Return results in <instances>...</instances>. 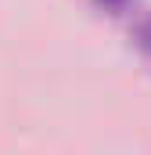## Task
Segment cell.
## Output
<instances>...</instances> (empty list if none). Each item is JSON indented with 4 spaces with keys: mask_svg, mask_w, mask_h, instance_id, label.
Segmentation results:
<instances>
[{
    "mask_svg": "<svg viewBox=\"0 0 151 155\" xmlns=\"http://www.w3.org/2000/svg\"><path fill=\"white\" fill-rule=\"evenodd\" d=\"M137 43H140V51H144V54L151 58V18L137 25Z\"/></svg>",
    "mask_w": 151,
    "mask_h": 155,
    "instance_id": "obj_1",
    "label": "cell"
},
{
    "mask_svg": "<svg viewBox=\"0 0 151 155\" xmlns=\"http://www.w3.org/2000/svg\"><path fill=\"white\" fill-rule=\"evenodd\" d=\"M97 4H101L104 11H112V15H119V11H122V7H126L130 0H97Z\"/></svg>",
    "mask_w": 151,
    "mask_h": 155,
    "instance_id": "obj_2",
    "label": "cell"
}]
</instances>
